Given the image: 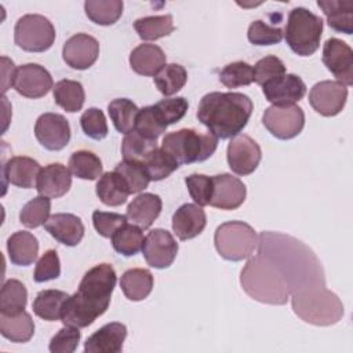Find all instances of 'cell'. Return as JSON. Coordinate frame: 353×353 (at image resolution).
I'll list each match as a JSON object with an SVG mask.
<instances>
[{"label": "cell", "mask_w": 353, "mask_h": 353, "mask_svg": "<svg viewBox=\"0 0 353 353\" xmlns=\"http://www.w3.org/2000/svg\"><path fill=\"white\" fill-rule=\"evenodd\" d=\"M256 250L281 273L288 285L290 296L325 287L321 262L298 239L279 232H262L258 236Z\"/></svg>", "instance_id": "obj_1"}, {"label": "cell", "mask_w": 353, "mask_h": 353, "mask_svg": "<svg viewBox=\"0 0 353 353\" xmlns=\"http://www.w3.org/2000/svg\"><path fill=\"white\" fill-rule=\"evenodd\" d=\"M116 280L112 265L99 263L91 268L83 276L77 291L65 301L61 321L77 328L91 325L108 310Z\"/></svg>", "instance_id": "obj_2"}, {"label": "cell", "mask_w": 353, "mask_h": 353, "mask_svg": "<svg viewBox=\"0 0 353 353\" xmlns=\"http://www.w3.org/2000/svg\"><path fill=\"white\" fill-rule=\"evenodd\" d=\"M252 109V101L245 94L215 91L201 98L197 119L214 137L228 139L247 125Z\"/></svg>", "instance_id": "obj_3"}, {"label": "cell", "mask_w": 353, "mask_h": 353, "mask_svg": "<svg viewBox=\"0 0 353 353\" xmlns=\"http://www.w3.org/2000/svg\"><path fill=\"white\" fill-rule=\"evenodd\" d=\"M243 290L255 301L269 305H285L290 299L288 285L277 268L256 252L240 274Z\"/></svg>", "instance_id": "obj_4"}, {"label": "cell", "mask_w": 353, "mask_h": 353, "mask_svg": "<svg viewBox=\"0 0 353 353\" xmlns=\"http://www.w3.org/2000/svg\"><path fill=\"white\" fill-rule=\"evenodd\" d=\"M294 313L313 325H332L343 316V305L336 294L321 287L299 295H292Z\"/></svg>", "instance_id": "obj_5"}, {"label": "cell", "mask_w": 353, "mask_h": 353, "mask_svg": "<svg viewBox=\"0 0 353 353\" xmlns=\"http://www.w3.org/2000/svg\"><path fill=\"white\" fill-rule=\"evenodd\" d=\"M218 138L211 132H199L193 128H182L165 134L161 148L181 165L207 160L214 154Z\"/></svg>", "instance_id": "obj_6"}, {"label": "cell", "mask_w": 353, "mask_h": 353, "mask_svg": "<svg viewBox=\"0 0 353 353\" xmlns=\"http://www.w3.org/2000/svg\"><path fill=\"white\" fill-rule=\"evenodd\" d=\"M288 47L301 57L314 54L320 46L323 19L305 7L292 8L283 32Z\"/></svg>", "instance_id": "obj_7"}, {"label": "cell", "mask_w": 353, "mask_h": 353, "mask_svg": "<svg viewBox=\"0 0 353 353\" xmlns=\"http://www.w3.org/2000/svg\"><path fill=\"white\" fill-rule=\"evenodd\" d=\"M214 243L222 258L239 262L254 254L258 244V234L248 223L230 221L216 228Z\"/></svg>", "instance_id": "obj_8"}, {"label": "cell", "mask_w": 353, "mask_h": 353, "mask_svg": "<svg viewBox=\"0 0 353 353\" xmlns=\"http://www.w3.org/2000/svg\"><path fill=\"white\" fill-rule=\"evenodd\" d=\"M14 40L25 51L43 52L54 44L55 29L48 18L39 14H26L15 23Z\"/></svg>", "instance_id": "obj_9"}, {"label": "cell", "mask_w": 353, "mask_h": 353, "mask_svg": "<svg viewBox=\"0 0 353 353\" xmlns=\"http://www.w3.org/2000/svg\"><path fill=\"white\" fill-rule=\"evenodd\" d=\"M265 128L279 139H292L305 125V113L298 105H272L262 116Z\"/></svg>", "instance_id": "obj_10"}, {"label": "cell", "mask_w": 353, "mask_h": 353, "mask_svg": "<svg viewBox=\"0 0 353 353\" xmlns=\"http://www.w3.org/2000/svg\"><path fill=\"white\" fill-rule=\"evenodd\" d=\"M142 254L149 266L165 269L178 254V243L168 230L153 229L143 239Z\"/></svg>", "instance_id": "obj_11"}, {"label": "cell", "mask_w": 353, "mask_h": 353, "mask_svg": "<svg viewBox=\"0 0 353 353\" xmlns=\"http://www.w3.org/2000/svg\"><path fill=\"white\" fill-rule=\"evenodd\" d=\"M262 159L259 145L248 135L239 134L228 145V163L237 175H250L256 170Z\"/></svg>", "instance_id": "obj_12"}, {"label": "cell", "mask_w": 353, "mask_h": 353, "mask_svg": "<svg viewBox=\"0 0 353 353\" xmlns=\"http://www.w3.org/2000/svg\"><path fill=\"white\" fill-rule=\"evenodd\" d=\"M347 99V88L339 81L324 80L316 83L309 92V103L321 116L338 114Z\"/></svg>", "instance_id": "obj_13"}, {"label": "cell", "mask_w": 353, "mask_h": 353, "mask_svg": "<svg viewBox=\"0 0 353 353\" xmlns=\"http://www.w3.org/2000/svg\"><path fill=\"white\" fill-rule=\"evenodd\" d=\"M323 63L343 85L353 84V51L342 40L332 37L323 46Z\"/></svg>", "instance_id": "obj_14"}, {"label": "cell", "mask_w": 353, "mask_h": 353, "mask_svg": "<svg viewBox=\"0 0 353 353\" xmlns=\"http://www.w3.org/2000/svg\"><path fill=\"white\" fill-rule=\"evenodd\" d=\"M34 135L46 149L61 150L70 139V125L62 114L43 113L36 120Z\"/></svg>", "instance_id": "obj_15"}, {"label": "cell", "mask_w": 353, "mask_h": 353, "mask_svg": "<svg viewBox=\"0 0 353 353\" xmlns=\"http://www.w3.org/2000/svg\"><path fill=\"white\" fill-rule=\"evenodd\" d=\"M14 88L18 94L26 98H41L52 87L50 72L39 63H25L17 69Z\"/></svg>", "instance_id": "obj_16"}, {"label": "cell", "mask_w": 353, "mask_h": 353, "mask_svg": "<svg viewBox=\"0 0 353 353\" xmlns=\"http://www.w3.org/2000/svg\"><path fill=\"white\" fill-rule=\"evenodd\" d=\"M99 55V43L87 33H77L68 39L62 48V57L68 66L77 70L91 68Z\"/></svg>", "instance_id": "obj_17"}, {"label": "cell", "mask_w": 353, "mask_h": 353, "mask_svg": "<svg viewBox=\"0 0 353 353\" xmlns=\"http://www.w3.org/2000/svg\"><path fill=\"white\" fill-rule=\"evenodd\" d=\"M247 196L245 185L230 174H219L212 176V197L210 205L219 210L239 208Z\"/></svg>", "instance_id": "obj_18"}, {"label": "cell", "mask_w": 353, "mask_h": 353, "mask_svg": "<svg viewBox=\"0 0 353 353\" xmlns=\"http://www.w3.org/2000/svg\"><path fill=\"white\" fill-rule=\"evenodd\" d=\"M265 98L273 105H294L306 94V85L296 74H283L262 85Z\"/></svg>", "instance_id": "obj_19"}, {"label": "cell", "mask_w": 353, "mask_h": 353, "mask_svg": "<svg viewBox=\"0 0 353 353\" xmlns=\"http://www.w3.org/2000/svg\"><path fill=\"white\" fill-rule=\"evenodd\" d=\"M127 336V327L119 321L108 323L97 330L84 343L87 353H119Z\"/></svg>", "instance_id": "obj_20"}, {"label": "cell", "mask_w": 353, "mask_h": 353, "mask_svg": "<svg viewBox=\"0 0 353 353\" xmlns=\"http://www.w3.org/2000/svg\"><path fill=\"white\" fill-rule=\"evenodd\" d=\"M72 186L70 170L61 163H52L40 170L36 189L40 196L50 199L62 197Z\"/></svg>", "instance_id": "obj_21"}, {"label": "cell", "mask_w": 353, "mask_h": 353, "mask_svg": "<svg viewBox=\"0 0 353 353\" xmlns=\"http://www.w3.org/2000/svg\"><path fill=\"white\" fill-rule=\"evenodd\" d=\"M205 223V212L197 204H182L172 215V230L179 240L194 239L204 230Z\"/></svg>", "instance_id": "obj_22"}, {"label": "cell", "mask_w": 353, "mask_h": 353, "mask_svg": "<svg viewBox=\"0 0 353 353\" xmlns=\"http://www.w3.org/2000/svg\"><path fill=\"white\" fill-rule=\"evenodd\" d=\"M40 170L41 167L36 160L26 156H14L3 164L1 174L4 182H10L18 188L30 189L36 188Z\"/></svg>", "instance_id": "obj_23"}, {"label": "cell", "mask_w": 353, "mask_h": 353, "mask_svg": "<svg viewBox=\"0 0 353 353\" xmlns=\"http://www.w3.org/2000/svg\"><path fill=\"white\" fill-rule=\"evenodd\" d=\"M44 228L57 241L68 247L77 245L84 236V225L73 214H54L47 219Z\"/></svg>", "instance_id": "obj_24"}, {"label": "cell", "mask_w": 353, "mask_h": 353, "mask_svg": "<svg viewBox=\"0 0 353 353\" xmlns=\"http://www.w3.org/2000/svg\"><path fill=\"white\" fill-rule=\"evenodd\" d=\"M161 199L153 193L138 194L127 207V219L141 229H148L161 212Z\"/></svg>", "instance_id": "obj_25"}, {"label": "cell", "mask_w": 353, "mask_h": 353, "mask_svg": "<svg viewBox=\"0 0 353 353\" xmlns=\"http://www.w3.org/2000/svg\"><path fill=\"white\" fill-rule=\"evenodd\" d=\"M165 61L164 51L156 44H139L130 54L131 69L142 76H156Z\"/></svg>", "instance_id": "obj_26"}, {"label": "cell", "mask_w": 353, "mask_h": 353, "mask_svg": "<svg viewBox=\"0 0 353 353\" xmlns=\"http://www.w3.org/2000/svg\"><path fill=\"white\" fill-rule=\"evenodd\" d=\"M317 6L327 17V23L331 29L345 34L353 33L352 0H319Z\"/></svg>", "instance_id": "obj_27"}, {"label": "cell", "mask_w": 353, "mask_h": 353, "mask_svg": "<svg viewBox=\"0 0 353 353\" xmlns=\"http://www.w3.org/2000/svg\"><path fill=\"white\" fill-rule=\"evenodd\" d=\"M10 261L17 266L32 265L39 254V241L30 232H15L7 240Z\"/></svg>", "instance_id": "obj_28"}, {"label": "cell", "mask_w": 353, "mask_h": 353, "mask_svg": "<svg viewBox=\"0 0 353 353\" xmlns=\"http://www.w3.org/2000/svg\"><path fill=\"white\" fill-rule=\"evenodd\" d=\"M95 190L101 201L109 207H117L124 204L131 194L128 185L116 171L102 174L99 176V181L97 182Z\"/></svg>", "instance_id": "obj_29"}, {"label": "cell", "mask_w": 353, "mask_h": 353, "mask_svg": "<svg viewBox=\"0 0 353 353\" xmlns=\"http://www.w3.org/2000/svg\"><path fill=\"white\" fill-rule=\"evenodd\" d=\"M120 287L130 301L145 299L153 288V274L148 269H128L120 279Z\"/></svg>", "instance_id": "obj_30"}, {"label": "cell", "mask_w": 353, "mask_h": 353, "mask_svg": "<svg viewBox=\"0 0 353 353\" xmlns=\"http://www.w3.org/2000/svg\"><path fill=\"white\" fill-rule=\"evenodd\" d=\"M0 332L11 342H28L34 334V323L28 312L7 316L0 313Z\"/></svg>", "instance_id": "obj_31"}, {"label": "cell", "mask_w": 353, "mask_h": 353, "mask_svg": "<svg viewBox=\"0 0 353 353\" xmlns=\"http://www.w3.org/2000/svg\"><path fill=\"white\" fill-rule=\"evenodd\" d=\"M69 294L61 290H44L40 291L33 301V312L37 317L47 321L61 320L62 307Z\"/></svg>", "instance_id": "obj_32"}, {"label": "cell", "mask_w": 353, "mask_h": 353, "mask_svg": "<svg viewBox=\"0 0 353 353\" xmlns=\"http://www.w3.org/2000/svg\"><path fill=\"white\" fill-rule=\"evenodd\" d=\"M54 101L58 106L66 112H77L83 108L85 101V92L83 84L76 80H59L52 88Z\"/></svg>", "instance_id": "obj_33"}, {"label": "cell", "mask_w": 353, "mask_h": 353, "mask_svg": "<svg viewBox=\"0 0 353 353\" xmlns=\"http://www.w3.org/2000/svg\"><path fill=\"white\" fill-rule=\"evenodd\" d=\"M28 302V291L22 281L10 279L4 281L0 292V313L12 316L23 312Z\"/></svg>", "instance_id": "obj_34"}, {"label": "cell", "mask_w": 353, "mask_h": 353, "mask_svg": "<svg viewBox=\"0 0 353 353\" xmlns=\"http://www.w3.org/2000/svg\"><path fill=\"white\" fill-rule=\"evenodd\" d=\"M138 106L127 98H116L108 105V113L114 128L121 134H128L135 130Z\"/></svg>", "instance_id": "obj_35"}, {"label": "cell", "mask_w": 353, "mask_h": 353, "mask_svg": "<svg viewBox=\"0 0 353 353\" xmlns=\"http://www.w3.org/2000/svg\"><path fill=\"white\" fill-rule=\"evenodd\" d=\"M143 233L142 229L134 223L121 225L110 237L112 245L116 252L124 256H132L142 250L143 244Z\"/></svg>", "instance_id": "obj_36"}, {"label": "cell", "mask_w": 353, "mask_h": 353, "mask_svg": "<svg viewBox=\"0 0 353 353\" xmlns=\"http://www.w3.org/2000/svg\"><path fill=\"white\" fill-rule=\"evenodd\" d=\"M85 15L97 25L108 26L117 22L123 14L121 0H87L84 3Z\"/></svg>", "instance_id": "obj_37"}, {"label": "cell", "mask_w": 353, "mask_h": 353, "mask_svg": "<svg viewBox=\"0 0 353 353\" xmlns=\"http://www.w3.org/2000/svg\"><path fill=\"white\" fill-rule=\"evenodd\" d=\"M134 28L142 40H157L174 32V21L171 15L143 17L134 22Z\"/></svg>", "instance_id": "obj_38"}, {"label": "cell", "mask_w": 353, "mask_h": 353, "mask_svg": "<svg viewBox=\"0 0 353 353\" xmlns=\"http://www.w3.org/2000/svg\"><path fill=\"white\" fill-rule=\"evenodd\" d=\"M156 148H157L156 141L148 139L134 130L125 134L121 142V154L125 161L142 164Z\"/></svg>", "instance_id": "obj_39"}, {"label": "cell", "mask_w": 353, "mask_h": 353, "mask_svg": "<svg viewBox=\"0 0 353 353\" xmlns=\"http://www.w3.org/2000/svg\"><path fill=\"white\" fill-rule=\"evenodd\" d=\"M153 80L159 91L163 95L170 97L183 88L188 80V73L179 63H165L153 77Z\"/></svg>", "instance_id": "obj_40"}, {"label": "cell", "mask_w": 353, "mask_h": 353, "mask_svg": "<svg viewBox=\"0 0 353 353\" xmlns=\"http://www.w3.org/2000/svg\"><path fill=\"white\" fill-rule=\"evenodd\" d=\"M69 170L80 179L94 181L102 175V161L92 152L77 150L69 159Z\"/></svg>", "instance_id": "obj_41"}, {"label": "cell", "mask_w": 353, "mask_h": 353, "mask_svg": "<svg viewBox=\"0 0 353 353\" xmlns=\"http://www.w3.org/2000/svg\"><path fill=\"white\" fill-rule=\"evenodd\" d=\"M167 124L161 117L156 105L139 109L135 120V131L148 139L157 141V138L167 130Z\"/></svg>", "instance_id": "obj_42"}, {"label": "cell", "mask_w": 353, "mask_h": 353, "mask_svg": "<svg viewBox=\"0 0 353 353\" xmlns=\"http://www.w3.org/2000/svg\"><path fill=\"white\" fill-rule=\"evenodd\" d=\"M141 165L145 168L150 181H161L179 167L163 148H156Z\"/></svg>", "instance_id": "obj_43"}, {"label": "cell", "mask_w": 353, "mask_h": 353, "mask_svg": "<svg viewBox=\"0 0 353 353\" xmlns=\"http://www.w3.org/2000/svg\"><path fill=\"white\" fill-rule=\"evenodd\" d=\"M50 211H51L50 197L37 196L22 207L19 212V221L26 228L34 229L47 222V219L50 218Z\"/></svg>", "instance_id": "obj_44"}, {"label": "cell", "mask_w": 353, "mask_h": 353, "mask_svg": "<svg viewBox=\"0 0 353 353\" xmlns=\"http://www.w3.org/2000/svg\"><path fill=\"white\" fill-rule=\"evenodd\" d=\"M219 81L228 88L248 85L254 81V69L244 61L228 63L219 73Z\"/></svg>", "instance_id": "obj_45"}, {"label": "cell", "mask_w": 353, "mask_h": 353, "mask_svg": "<svg viewBox=\"0 0 353 353\" xmlns=\"http://www.w3.org/2000/svg\"><path fill=\"white\" fill-rule=\"evenodd\" d=\"M114 171L123 176V179L128 185V189L131 193L142 192L143 189L148 188V185L150 182L145 168L138 163L123 160L116 165Z\"/></svg>", "instance_id": "obj_46"}, {"label": "cell", "mask_w": 353, "mask_h": 353, "mask_svg": "<svg viewBox=\"0 0 353 353\" xmlns=\"http://www.w3.org/2000/svg\"><path fill=\"white\" fill-rule=\"evenodd\" d=\"M283 36H284V33H283L281 28L270 26L261 19L251 22V25L248 28V33H247L250 43H252L254 46L277 44L283 40Z\"/></svg>", "instance_id": "obj_47"}, {"label": "cell", "mask_w": 353, "mask_h": 353, "mask_svg": "<svg viewBox=\"0 0 353 353\" xmlns=\"http://www.w3.org/2000/svg\"><path fill=\"white\" fill-rule=\"evenodd\" d=\"M185 183L188 186L190 197L197 205H210L212 197V176L192 174L185 178Z\"/></svg>", "instance_id": "obj_48"}, {"label": "cell", "mask_w": 353, "mask_h": 353, "mask_svg": "<svg viewBox=\"0 0 353 353\" xmlns=\"http://www.w3.org/2000/svg\"><path fill=\"white\" fill-rule=\"evenodd\" d=\"M80 125L83 132L95 141H101L108 135V124L105 114L98 108H90L84 110V113L80 117Z\"/></svg>", "instance_id": "obj_49"}, {"label": "cell", "mask_w": 353, "mask_h": 353, "mask_svg": "<svg viewBox=\"0 0 353 353\" xmlns=\"http://www.w3.org/2000/svg\"><path fill=\"white\" fill-rule=\"evenodd\" d=\"M252 69H254V81L261 87L265 83L285 74V65L280 58L274 55H268L259 59Z\"/></svg>", "instance_id": "obj_50"}, {"label": "cell", "mask_w": 353, "mask_h": 353, "mask_svg": "<svg viewBox=\"0 0 353 353\" xmlns=\"http://www.w3.org/2000/svg\"><path fill=\"white\" fill-rule=\"evenodd\" d=\"M59 274H61L59 256L55 250H47L36 263L33 279L36 283H44V281L58 279Z\"/></svg>", "instance_id": "obj_51"}, {"label": "cell", "mask_w": 353, "mask_h": 353, "mask_svg": "<svg viewBox=\"0 0 353 353\" xmlns=\"http://www.w3.org/2000/svg\"><path fill=\"white\" fill-rule=\"evenodd\" d=\"M81 334L77 327L65 325L50 341L51 353H73L80 342Z\"/></svg>", "instance_id": "obj_52"}, {"label": "cell", "mask_w": 353, "mask_h": 353, "mask_svg": "<svg viewBox=\"0 0 353 353\" xmlns=\"http://www.w3.org/2000/svg\"><path fill=\"white\" fill-rule=\"evenodd\" d=\"M127 222V216L117 212H105V211H94L92 212V223L95 230L102 237H112L113 233Z\"/></svg>", "instance_id": "obj_53"}, {"label": "cell", "mask_w": 353, "mask_h": 353, "mask_svg": "<svg viewBox=\"0 0 353 353\" xmlns=\"http://www.w3.org/2000/svg\"><path fill=\"white\" fill-rule=\"evenodd\" d=\"M154 105L159 109V112L167 125H171V124L179 121L186 114V110L189 106L188 101L183 97L164 98Z\"/></svg>", "instance_id": "obj_54"}, {"label": "cell", "mask_w": 353, "mask_h": 353, "mask_svg": "<svg viewBox=\"0 0 353 353\" xmlns=\"http://www.w3.org/2000/svg\"><path fill=\"white\" fill-rule=\"evenodd\" d=\"M1 72H3V81H1V90L3 94L7 92V90L12 85L15 81V74H17V68L12 61H10L7 57H1Z\"/></svg>", "instance_id": "obj_55"}]
</instances>
